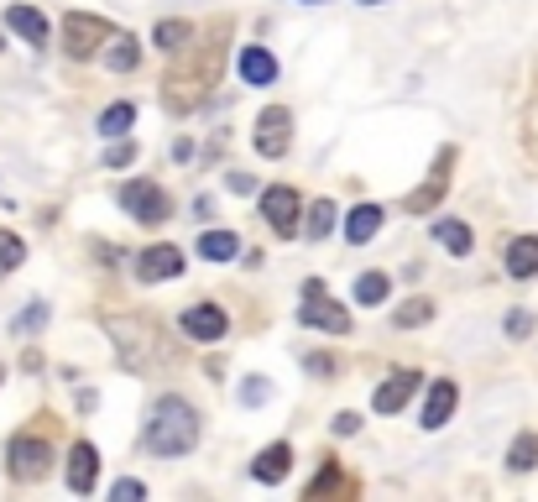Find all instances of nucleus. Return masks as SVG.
<instances>
[{
    "label": "nucleus",
    "mask_w": 538,
    "mask_h": 502,
    "mask_svg": "<svg viewBox=\"0 0 538 502\" xmlns=\"http://www.w3.org/2000/svg\"><path fill=\"white\" fill-rule=\"evenodd\" d=\"M293 147V116L283 105H267L262 116H256V152L262 157H283Z\"/></svg>",
    "instance_id": "obj_9"
},
{
    "label": "nucleus",
    "mask_w": 538,
    "mask_h": 502,
    "mask_svg": "<svg viewBox=\"0 0 538 502\" xmlns=\"http://www.w3.org/2000/svg\"><path fill=\"white\" fill-rule=\"evenodd\" d=\"M6 27H11L21 42H32V48H42V42H48V16H42L37 6H11V11H6Z\"/></svg>",
    "instance_id": "obj_16"
},
{
    "label": "nucleus",
    "mask_w": 538,
    "mask_h": 502,
    "mask_svg": "<svg viewBox=\"0 0 538 502\" xmlns=\"http://www.w3.org/2000/svg\"><path fill=\"white\" fill-rule=\"evenodd\" d=\"M429 314H434V304H429V299H413V304H403V309H397L392 319L408 330V325H429Z\"/></svg>",
    "instance_id": "obj_30"
},
{
    "label": "nucleus",
    "mask_w": 538,
    "mask_h": 502,
    "mask_svg": "<svg viewBox=\"0 0 538 502\" xmlns=\"http://www.w3.org/2000/svg\"><path fill=\"white\" fill-rule=\"evenodd\" d=\"M361 6H382V0H361Z\"/></svg>",
    "instance_id": "obj_40"
},
{
    "label": "nucleus",
    "mask_w": 538,
    "mask_h": 502,
    "mask_svg": "<svg viewBox=\"0 0 538 502\" xmlns=\"http://www.w3.org/2000/svg\"><path fill=\"white\" fill-rule=\"evenodd\" d=\"M387 272H361V278H356V304L361 309H377V304H387Z\"/></svg>",
    "instance_id": "obj_23"
},
{
    "label": "nucleus",
    "mask_w": 538,
    "mask_h": 502,
    "mask_svg": "<svg viewBox=\"0 0 538 502\" xmlns=\"http://www.w3.org/2000/svg\"><path fill=\"white\" fill-rule=\"evenodd\" d=\"M413 393H418V372H392V377L377 387L371 408H377V414H397V408H408Z\"/></svg>",
    "instance_id": "obj_13"
},
{
    "label": "nucleus",
    "mask_w": 538,
    "mask_h": 502,
    "mask_svg": "<svg viewBox=\"0 0 538 502\" xmlns=\"http://www.w3.org/2000/svg\"><path fill=\"white\" fill-rule=\"evenodd\" d=\"M267 393H272V382H267V377H251V382L241 387V403L256 408V403H267Z\"/></svg>",
    "instance_id": "obj_31"
},
{
    "label": "nucleus",
    "mask_w": 538,
    "mask_h": 502,
    "mask_svg": "<svg viewBox=\"0 0 538 502\" xmlns=\"http://www.w3.org/2000/svg\"><path fill=\"white\" fill-rule=\"evenodd\" d=\"M225 184H230V189H236V194H251V189H256V178H251V173H230V178H225Z\"/></svg>",
    "instance_id": "obj_38"
},
{
    "label": "nucleus",
    "mask_w": 538,
    "mask_h": 502,
    "mask_svg": "<svg viewBox=\"0 0 538 502\" xmlns=\"http://www.w3.org/2000/svg\"><path fill=\"white\" fill-rule=\"evenodd\" d=\"M303 367H309L314 377H335V356H319L314 351V356H303Z\"/></svg>",
    "instance_id": "obj_33"
},
{
    "label": "nucleus",
    "mask_w": 538,
    "mask_h": 502,
    "mask_svg": "<svg viewBox=\"0 0 538 502\" xmlns=\"http://www.w3.org/2000/svg\"><path fill=\"white\" fill-rule=\"evenodd\" d=\"M115 27L105 16H89V11H68L63 21V53L68 58H95L100 53V42H110Z\"/></svg>",
    "instance_id": "obj_3"
},
{
    "label": "nucleus",
    "mask_w": 538,
    "mask_h": 502,
    "mask_svg": "<svg viewBox=\"0 0 538 502\" xmlns=\"http://www.w3.org/2000/svg\"><path fill=\"white\" fill-rule=\"evenodd\" d=\"M288 471H293V450H288V445H267V450L251 461V476H256V482H283Z\"/></svg>",
    "instance_id": "obj_17"
},
{
    "label": "nucleus",
    "mask_w": 538,
    "mask_h": 502,
    "mask_svg": "<svg viewBox=\"0 0 538 502\" xmlns=\"http://www.w3.org/2000/svg\"><path fill=\"white\" fill-rule=\"evenodd\" d=\"M528 147H533V157H538V105L528 110Z\"/></svg>",
    "instance_id": "obj_39"
},
{
    "label": "nucleus",
    "mask_w": 538,
    "mask_h": 502,
    "mask_svg": "<svg viewBox=\"0 0 538 502\" xmlns=\"http://www.w3.org/2000/svg\"><path fill=\"white\" fill-rule=\"evenodd\" d=\"M533 466H538V435L523 429V435L507 445V471H533Z\"/></svg>",
    "instance_id": "obj_22"
},
{
    "label": "nucleus",
    "mask_w": 538,
    "mask_h": 502,
    "mask_svg": "<svg viewBox=\"0 0 538 502\" xmlns=\"http://www.w3.org/2000/svg\"><path fill=\"white\" fill-rule=\"evenodd\" d=\"M6 466H11L16 482H42L48 466H53V445L42 435H16L11 450H6Z\"/></svg>",
    "instance_id": "obj_4"
},
{
    "label": "nucleus",
    "mask_w": 538,
    "mask_h": 502,
    "mask_svg": "<svg viewBox=\"0 0 538 502\" xmlns=\"http://www.w3.org/2000/svg\"><path fill=\"white\" fill-rule=\"evenodd\" d=\"M241 251V241L230 236V231H209V236H199V257L204 262H230Z\"/></svg>",
    "instance_id": "obj_24"
},
{
    "label": "nucleus",
    "mask_w": 538,
    "mask_h": 502,
    "mask_svg": "<svg viewBox=\"0 0 538 502\" xmlns=\"http://www.w3.org/2000/svg\"><path fill=\"white\" fill-rule=\"evenodd\" d=\"M105 63L115 68V74H131L136 63H142V48H136V37H110V53Z\"/></svg>",
    "instance_id": "obj_25"
},
{
    "label": "nucleus",
    "mask_w": 538,
    "mask_h": 502,
    "mask_svg": "<svg viewBox=\"0 0 538 502\" xmlns=\"http://www.w3.org/2000/svg\"><path fill=\"white\" fill-rule=\"evenodd\" d=\"M434 241L450 251V257H465L471 251V225H460V220H439L434 225Z\"/></svg>",
    "instance_id": "obj_21"
},
{
    "label": "nucleus",
    "mask_w": 538,
    "mask_h": 502,
    "mask_svg": "<svg viewBox=\"0 0 538 502\" xmlns=\"http://www.w3.org/2000/svg\"><path fill=\"white\" fill-rule=\"evenodd\" d=\"M42 319H48V309H42V304H32L27 314H21V319H16V330H37V325H42Z\"/></svg>",
    "instance_id": "obj_35"
},
{
    "label": "nucleus",
    "mask_w": 538,
    "mask_h": 502,
    "mask_svg": "<svg viewBox=\"0 0 538 502\" xmlns=\"http://www.w3.org/2000/svg\"><path fill=\"white\" fill-rule=\"evenodd\" d=\"M377 231H382V204H361V210H350V220H345V241L350 246H366Z\"/></svg>",
    "instance_id": "obj_18"
},
{
    "label": "nucleus",
    "mask_w": 538,
    "mask_h": 502,
    "mask_svg": "<svg viewBox=\"0 0 538 502\" xmlns=\"http://www.w3.org/2000/svg\"><path fill=\"white\" fill-rule=\"evenodd\" d=\"M121 210L131 220H142V225H162L173 210H168V194H162L157 184H147V178H136V184L121 189Z\"/></svg>",
    "instance_id": "obj_8"
},
{
    "label": "nucleus",
    "mask_w": 538,
    "mask_h": 502,
    "mask_svg": "<svg viewBox=\"0 0 538 502\" xmlns=\"http://www.w3.org/2000/svg\"><path fill=\"white\" fill-rule=\"evenodd\" d=\"M95 476H100V450L89 440H79L74 450H68V487L84 497V492H95Z\"/></svg>",
    "instance_id": "obj_12"
},
{
    "label": "nucleus",
    "mask_w": 538,
    "mask_h": 502,
    "mask_svg": "<svg viewBox=\"0 0 538 502\" xmlns=\"http://www.w3.org/2000/svg\"><path fill=\"white\" fill-rule=\"evenodd\" d=\"M147 445L157 455H189L199 445V414L178 393H168L152 408V424H147Z\"/></svg>",
    "instance_id": "obj_2"
},
{
    "label": "nucleus",
    "mask_w": 538,
    "mask_h": 502,
    "mask_svg": "<svg viewBox=\"0 0 538 502\" xmlns=\"http://www.w3.org/2000/svg\"><path fill=\"white\" fill-rule=\"evenodd\" d=\"M528 330H533V319H528V309H512V314H507V335H512V340H523Z\"/></svg>",
    "instance_id": "obj_32"
},
{
    "label": "nucleus",
    "mask_w": 538,
    "mask_h": 502,
    "mask_svg": "<svg viewBox=\"0 0 538 502\" xmlns=\"http://www.w3.org/2000/svg\"><path fill=\"white\" fill-rule=\"evenodd\" d=\"M241 84H251V89H267V84H277V58L262 48V42H251V48H241Z\"/></svg>",
    "instance_id": "obj_14"
},
{
    "label": "nucleus",
    "mask_w": 538,
    "mask_h": 502,
    "mask_svg": "<svg viewBox=\"0 0 538 502\" xmlns=\"http://www.w3.org/2000/svg\"><path fill=\"white\" fill-rule=\"evenodd\" d=\"M115 497H126V502H136V497H147V487H142V482H115Z\"/></svg>",
    "instance_id": "obj_37"
},
{
    "label": "nucleus",
    "mask_w": 538,
    "mask_h": 502,
    "mask_svg": "<svg viewBox=\"0 0 538 502\" xmlns=\"http://www.w3.org/2000/svg\"><path fill=\"white\" fill-rule=\"evenodd\" d=\"M455 403H460V387L450 377L434 382L429 387V403H424V419H418V424H424V429H444V424H450V414H455Z\"/></svg>",
    "instance_id": "obj_15"
},
{
    "label": "nucleus",
    "mask_w": 538,
    "mask_h": 502,
    "mask_svg": "<svg viewBox=\"0 0 538 502\" xmlns=\"http://www.w3.org/2000/svg\"><path fill=\"white\" fill-rule=\"evenodd\" d=\"M230 330V319L220 304H194V309H183V335L199 340V346H215V340H225Z\"/></svg>",
    "instance_id": "obj_10"
},
{
    "label": "nucleus",
    "mask_w": 538,
    "mask_h": 502,
    "mask_svg": "<svg viewBox=\"0 0 538 502\" xmlns=\"http://www.w3.org/2000/svg\"><path fill=\"white\" fill-rule=\"evenodd\" d=\"M225 37H230V21H215L204 37H189V53L178 48L183 58L162 74V105H168L173 116H189V110H199L215 95L220 63H225Z\"/></svg>",
    "instance_id": "obj_1"
},
{
    "label": "nucleus",
    "mask_w": 538,
    "mask_h": 502,
    "mask_svg": "<svg viewBox=\"0 0 538 502\" xmlns=\"http://www.w3.org/2000/svg\"><path fill=\"white\" fill-rule=\"evenodd\" d=\"M507 272L512 278H533L538 272V236H518L507 246Z\"/></svg>",
    "instance_id": "obj_20"
},
{
    "label": "nucleus",
    "mask_w": 538,
    "mask_h": 502,
    "mask_svg": "<svg viewBox=\"0 0 538 502\" xmlns=\"http://www.w3.org/2000/svg\"><path fill=\"white\" fill-rule=\"evenodd\" d=\"M303 6H319V0H303Z\"/></svg>",
    "instance_id": "obj_41"
},
{
    "label": "nucleus",
    "mask_w": 538,
    "mask_h": 502,
    "mask_svg": "<svg viewBox=\"0 0 538 502\" xmlns=\"http://www.w3.org/2000/svg\"><path fill=\"white\" fill-rule=\"evenodd\" d=\"M361 429V414H335V435H356Z\"/></svg>",
    "instance_id": "obj_36"
},
{
    "label": "nucleus",
    "mask_w": 538,
    "mask_h": 502,
    "mask_svg": "<svg viewBox=\"0 0 538 502\" xmlns=\"http://www.w3.org/2000/svg\"><path fill=\"white\" fill-rule=\"evenodd\" d=\"M262 215H267V225H272L277 236H298V225H303V199H298V189H288V184L262 189Z\"/></svg>",
    "instance_id": "obj_7"
},
{
    "label": "nucleus",
    "mask_w": 538,
    "mask_h": 502,
    "mask_svg": "<svg viewBox=\"0 0 538 502\" xmlns=\"http://www.w3.org/2000/svg\"><path fill=\"white\" fill-rule=\"evenodd\" d=\"M450 173H455V147H444V152L434 157L429 178H424V184H418L408 199H403V210H408V215H429V210H439L444 189H450Z\"/></svg>",
    "instance_id": "obj_6"
},
{
    "label": "nucleus",
    "mask_w": 538,
    "mask_h": 502,
    "mask_svg": "<svg viewBox=\"0 0 538 502\" xmlns=\"http://www.w3.org/2000/svg\"><path fill=\"white\" fill-rule=\"evenodd\" d=\"M131 157H136V147H131V142H121V147H110V152H105V168H126Z\"/></svg>",
    "instance_id": "obj_34"
},
{
    "label": "nucleus",
    "mask_w": 538,
    "mask_h": 502,
    "mask_svg": "<svg viewBox=\"0 0 538 502\" xmlns=\"http://www.w3.org/2000/svg\"><path fill=\"white\" fill-rule=\"evenodd\" d=\"M21 262H27V241L11 236V231H0V278H6V272H16Z\"/></svg>",
    "instance_id": "obj_28"
},
{
    "label": "nucleus",
    "mask_w": 538,
    "mask_h": 502,
    "mask_svg": "<svg viewBox=\"0 0 538 502\" xmlns=\"http://www.w3.org/2000/svg\"><path fill=\"white\" fill-rule=\"evenodd\" d=\"M189 37H194V27H189V21H157V32H152V42H157V48H189Z\"/></svg>",
    "instance_id": "obj_27"
},
{
    "label": "nucleus",
    "mask_w": 538,
    "mask_h": 502,
    "mask_svg": "<svg viewBox=\"0 0 538 502\" xmlns=\"http://www.w3.org/2000/svg\"><path fill=\"white\" fill-rule=\"evenodd\" d=\"M183 272V251L178 246H147L142 257H136V278L142 283H168Z\"/></svg>",
    "instance_id": "obj_11"
},
{
    "label": "nucleus",
    "mask_w": 538,
    "mask_h": 502,
    "mask_svg": "<svg viewBox=\"0 0 538 502\" xmlns=\"http://www.w3.org/2000/svg\"><path fill=\"white\" fill-rule=\"evenodd\" d=\"M131 121H136V105H126V100H121V105H110L105 116H100V131H105V136H126V131H131Z\"/></svg>",
    "instance_id": "obj_29"
},
{
    "label": "nucleus",
    "mask_w": 538,
    "mask_h": 502,
    "mask_svg": "<svg viewBox=\"0 0 538 502\" xmlns=\"http://www.w3.org/2000/svg\"><path fill=\"white\" fill-rule=\"evenodd\" d=\"M298 319L309 330H330V335H350V314L324 293L319 283H303V309H298Z\"/></svg>",
    "instance_id": "obj_5"
},
{
    "label": "nucleus",
    "mask_w": 538,
    "mask_h": 502,
    "mask_svg": "<svg viewBox=\"0 0 538 502\" xmlns=\"http://www.w3.org/2000/svg\"><path fill=\"white\" fill-rule=\"evenodd\" d=\"M335 492H356V487L340 476V461H335V455H324V466H319V476L309 482V492H303V497L319 502V497H335Z\"/></svg>",
    "instance_id": "obj_19"
},
{
    "label": "nucleus",
    "mask_w": 538,
    "mask_h": 502,
    "mask_svg": "<svg viewBox=\"0 0 538 502\" xmlns=\"http://www.w3.org/2000/svg\"><path fill=\"white\" fill-rule=\"evenodd\" d=\"M0 377H6V372H0Z\"/></svg>",
    "instance_id": "obj_42"
},
{
    "label": "nucleus",
    "mask_w": 538,
    "mask_h": 502,
    "mask_svg": "<svg viewBox=\"0 0 538 502\" xmlns=\"http://www.w3.org/2000/svg\"><path fill=\"white\" fill-rule=\"evenodd\" d=\"M303 231H309L314 241H324L335 231V204L330 199H319V204H309V215H303Z\"/></svg>",
    "instance_id": "obj_26"
}]
</instances>
